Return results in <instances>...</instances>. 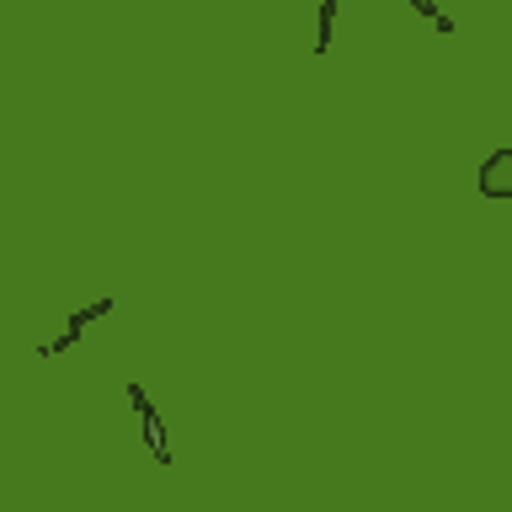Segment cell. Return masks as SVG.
<instances>
[{
	"label": "cell",
	"mask_w": 512,
	"mask_h": 512,
	"mask_svg": "<svg viewBox=\"0 0 512 512\" xmlns=\"http://www.w3.org/2000/svg\"><path fill=\"white\" fill-rule=\"evenodd\" d=\"M128 406H134V416H139V438H144V448L155 454L160 470H171V443H166V432H160V411L150 406L144 384H128Z\"/></svg>",
	"instance_id": "1"
},
{
	"label": "cell",
	"mask_w": 512,
	"mask_h": 512,
	"mask_svg": "<svg viewBox=\"0 0 512 512\" xmlns=\"http://www.w3.org/2000/svg\"><path fill=\"white\" fill-rule=\"evenodd\" d=\"M475 192H480V198H491V203H512V144L491 150L475 166Z\"/></svg>",
	"instance_id": "2"
},
{
	"label": "cell",
	"mask_w": 512,
	"mask_h": 512,
	"mask_svg": "<svg viewBox=\"0 0 512 512\" xmlns=\"http://www.w3.org/2000/svg\"><path fill=\"white\" fill-rule=\"evenodd\" d=\"M112 310H118V299H91V304H80V310L64 320L70 331H86V326H96V320H107Z\"/></svg>",
	"instance_id": "3"
},
{
	"label": "cell",
	"mask_w": 512,
	"mask_h": 512,
	"mask_svg": "<svg viewBox=\"0 0 512 512\" xmlns=\"http://www.w3.org/2000/svg\"><path fill=\"white\" fill-rule=\"evenodd\" d=\"M336 0H320V16H315V54H331V32H336Z\"/></svg>",
	"instance_id": "4"
},
{
	"label": "cell",
	"mask_w": 512,
	"mask_h": 512,
	"mask_svg": "<svg viewBox=\"0 0 512 512\" xmlns=\"http://www.w3.org/2000/svg\"><path fill=\"white\" fill-rule=\"evenodd\" d=\"M411 11H416V16H422V22H427V27H438V32H443V38H454V32H459V27H454V16H443L438 6H432V0H411Z\"/></svg>",
	"instance_id": "5"
},
{
	"label": "cell",
	"mask_w": 512,
	"mask_h": 512,
	"mask_svg": "<svg viewBox=\"0 0 512 512\" xmlns=\"http://www.w3.org/2000/svg\"><path fill=\"white\" fill-rule=\"evenodd\" d=\"M80 336H86V331H70V326H64L54 342H38V358H59V352H70V347L80 342Z\"/></svg>",
	"instance_id": "6"
}]
</instances>
